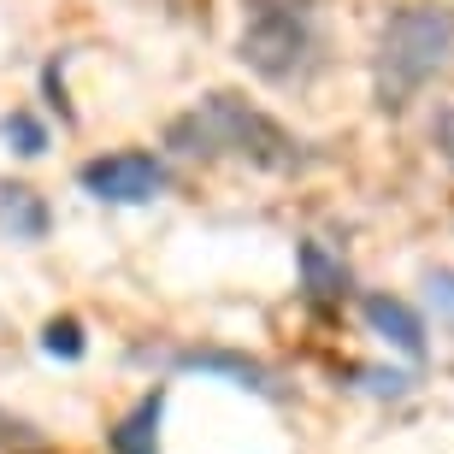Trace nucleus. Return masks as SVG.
<instances>
[{"mask_svg":"<svg viewBox=\"0 0 454 454\" xmlns=\"http://www.w3.org/2000/svg\"><path fill=\"white\" fill-rule=\"evenodd\" d=\"M166 142L189 160H242V166H260V171H295L307 160L301 142L278 118L260 113L242 95H231V89H213L189 113H177Z\"/></svg>","mask_w":454,"mask_h":454,"instance_id":"obj_1","label":"nucleus"},{"mask_svg":"<svg viewBox=\"0 0 454 454\" xmlns=\"http://www.w3.org/2000/svg\"><path fill=\"white\" fill-rule=\"evenodd\" d=\"M449 66H454V6L449 0H407L378 30L372 95L384 113H407Z\"/></svg>","mask_w":454,"mask_h":454,"instance_id":"obj_2","label":"nucleus"},{"mask_svg":"<svg viewBox=\"0 0 454 454\" xmlns=\"http://www.w3.org/2000/svg\"><path fill=\"white\" fill-rule=\"evenodd\" d=\"M319 59V12L313 0H248L242 6V66L266 83H301Z\"/></svg>","mask_w":454,"mask_h":454,"instance_id":"obj_3","label":"nucleus"},{"mask_svg":"<svg viewBox=\"0 0 454 454\" xmlns=\"http://www.w3.org/2000/svg\"><path fill=\"white\" fill-rule=\"evenodd\" d=\"M77 184L95 195V201H113V207H142L153 195H166V166L142 148H124V153H101L77 171Z\"/></svg>","mask_w":454,"mask_h":454,"instance_id":"obj_4","label":"nucleus"},{"mask_svg":"<svg viewBox=\"0 0 454 454\" xmlns=\"http://www.w3.org/2000/svg\"><path fill=\"white\" fill-rule=\"evenodd\" d=\"M360 313H366V325L389 342V348H402L407 360H425V319L407 301H395V295H366Z\"/></svg>","mask_w":454,"mask_h":454,"instance_id":"obj_5","label":"nucleus"},{"mask_svg":"<svg viewBox=\"0 0 454 454\" xmlns=\"http://www.w3.org/2000/svg\"><path fill=\"white\" fill-rule=\"evenodd\" d=\"M48 201L30 184H0V236L12 242H42L48 236Z\"/></svg>","mask_w":454,"mask_h":454,"instance_id":"obj_6","label":"nucleus"},{"mask_svg":"<svg viewBox=\"0 0 454 454\" xmlns=\"http://www.w3.org/2000/svg\"><path fill=\"white\" fill-rule=\"evenodd\" d=\"M160 413H166V395H160V389H153V395H142V402L118 419L113 454H160Z\"/></svg>","mask_w":454,"mask_h":454,"instance_id":"obj_7","label":"nucleus"},{"mask_svg":"<svg viewBox=\"0 0 454 454\" xmlns=\"http://www.w3.org/2000/svg\"><path fill=\"white\" fill-rule=\"evenodd\" d=\"M301 284L313 301H337L348 295V266L325 254V242H301Z\"/></svg>","mask_w":454,"mask_h":454,"instance_id":"obj_8","label":"nucleus"},{"mask_svg":"<svg viewBox=\"0 0 454 454\" xmlns=\"http://www.w3.org/2000/svg\"><path fill=\"white\" fill-rule=\"evenodd\" d=\"M0 136H6V142H12V148L24 153V160H35V153L48 148V130H42V124H35L30 113H12L6 124H0Z\"/></svg>","mask_w":454,"mask_h":454,"instance_id":"obj_9","label":"nucleus"},{"mask_svg":"<svg viewBox=\"0 0 454 454\" xmlns=\"http://www.w3.org/2000/svg\"><path fill=\"white\" fill-rule=\"evenodd\" d=\"M42 348L59 354V360H77V354H83V325H77V319H48V331H42Z\"/></svg>","mask_w":454,"mask_h":454,"instance_id":"obj_10","label":"nucleus"},{"mask_svg":"<svg viewBox=\"0 0 454 454\" xmlns=\"http://www.w3.org/2000/svg\"><path fill=\"white\" fill-rule=\"evenodd\" d=\"M437 142H442V153H449V160H454V106H449V113H442V124H437Z\"/></svg>","mask_w":454,"mask_h":454,"instance_id":"obj_11","label":"nucleus"},{"mask_svg":"<svg viewBox=\"0 0 454 454\" xmlns=\"http://www.w3.org/2000/svg\"><path fill=\"white\" fill-rule=\"evenodd\" d=\"M431 289H442V301H454V271H437V278H431Z\"/></svg>","mask_w":454,"mask_h":454,"instance_id":"obj_12","label":"nucleus"}]
</instances>
